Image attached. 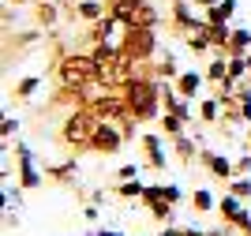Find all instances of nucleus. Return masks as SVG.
I'll return each instance as SVG.
<instances>
[{
	"mask_svg": "<svg viewBox=\"0 0 251 236\" xmlns=\"http://www.w3.org/2000/svg\"><path fill=\"white\" fill-rule=\"evenodd\" d=\"M120 94H124V102H127V116L135 124H150V120L161 116V86L150 82L147 75H135Z\"/></svg>",
	"mask_w": 251,
	"mask_h": 236,
	"instance_id": "f257e3e1",
	"label": "nucleus"
},
{
	"mask_svg": "<svg viewBox=\"0 0 251 236\" xmlns=\"http://www.w3.org/2000/svg\"><path fill=\"white\" fill-rule=\"evenodd\" d=\"M56 79H60V86H68V90H83V86L98 82V60L90 52H68V56H60V64H56Z\"/></svg>",
	"mask_w": 251,
	"mask_h": 236,
	"instance_id": "f03ea898",
	"label": "nucleus"
},
{
	"mask_svg": "<svg viewBox=\"0 0 251 236\" xmlns=\"http://www.w3.org/2000/svg\"><path fill=\"white\" fill-rule=\"evenodd\" d=\"M98 124H101V120H98L90 109H75V113L60 124L56 143L68 146L72 154H79V150H86V146H90V139H94V131H98Z\"/></svg>",
	"mask_w": 251,
	"mask_h": 236,
	"instance_id": "7ed1b4c3",
	"label": "nucleus"
},
{
	"mask_svg": "<svg viewBox=\"0 0 251 236\" xmlns=\"http://www.w3.org/2000/svg\"><path fill=\"white\" fill-rule=\"evenodd\" d=\"M157 49V34L154 26H124V38H120V52L135 64H147Z\"/></svg>",
	"mask_w": 251,
	"mask_h": 236,
	"instance_id": "20e7f679",
	"label": "nucleus"
},
{
	"mask_svg": "<svg viewBox=\"0 0 251 236\" xmlns=\"http://www.w3.org/2000/svg\"><path fill=\"white\" fill-rule=\"evenodd\" d=\"M109 11L120 26H157V11L147 0H109Z\"/></svg>",
	"mask_w": 251,
	"mask_h": 236,
	"instance_id": "39448f33",
	"label": "nucleus"
},
{
	"mask_svg": "<svg viewBox=\"0 0 251 236\" xmlns=\"http://www.w3.org/2000/svg\"><path fill=\"white\" fill-rule=\"evenodd\" d=\"M176 199H180V187H173V184H150L147 191H143V199H139V203L154 214V221H161V225H165L169 217H173V203H176Z\"/></svg>",
	"mask_w": 251,
	"mask_h": 236,
	"instance_id": "423d86ee",
	"label": "nucleus"
},
{
	"mask_svg": "<svg viewBox=\"0 0 251 236\" xmlns=\"http://www.w3.org/2000/svg\"><path fill=\"white\" fill-rule=\"evenodd\" d=\"M127 143V135L116 128V124H109V120H101L98 124V131H94V139H90V154H98V157H109V154H116L120 146Z\"/></svg>",
	"mask_w": 251,
	"mask_h": 236,
	"instance_id": "0eeeda50",
	"label": "nucleus"
},
{
	"mask_svg": "<svg viewBox=\"0 0 251 236\" xmlns=\"http://www.w3.org/2000/svg\"><path fill=\"white\" fill-rule=\"evenodd\" d=\"M199 165L214 176V180H221V184H229L232 176H236V173H232V161H229V157H221V154H214V150H199Z\"/></svg>",
	"mask_w": 251,
	"mask_h": 236,
	"instance_id": "6e6552de",
	"label": "nucleus"
},
{
	"mask_svg": "<svg viewBox=\"0 0 251 236\" xmlns=\"http://www.w3.org/2000/svg\"><path fill=\"white\" fill-rule=\"evenodd\" d=\"M15 157H19V187H38V184H42V173L34 169L30 150L19 143V146H15Z\"/></svg>",
	"mask_w": 251,
	"mask_h": 236,
	"instance_id": "1a4fd4ad",
	"label": "nucleus"
},
{
	"mask_svg": "<svg viewBox=\"0 0 251 236\" xmlns=\"http://www.w3.org/2000/svg\"><path fill=\"white\" fill-rule=\"evenodd\" d=\"M240 203H244V199L229 195V191H225V199H218V214H221V221H225L229 229H236V225H240V217L248 214V210H244Z\"/></svg>",
	"mask_w": 251,
	"mask_h": 236,
	"instance_id": "9d476101",
	"label": "nucleus"
},
{
	"mask_svg": "<svg viewBox=\"0 0 251 236\" xmlns=\"http://www.w3.org/2000/svg\"><path fill=\"white\" fill-rule=\"evenodd\" d=\"M143 143V154H147L150 169H165V150H161V135H139Z\"/></svg>",
	"mask_w": 251,
	"mask_h": 236,
	"instance_id": "9b49d317",
	"label": "nucleus"
},
{
	"mask_svg": "<svg viewBox=\"0 0 251 236\" xmlns=\"http://www.w3.org/2000/svg\"><path fill=\"white\" fill-rule=\"evenodd\" d=\"M75 173H79V161H60L52 165V169H45V180H52V184H75Z\"/></svg>",
	"mask_w": 251,
	"mask_h": 236,
	"instance_id": "f8f14e48",
	"label": "nucleus"
},
{
	"mask_svg": "<svg viewBox=\"0 0 251 236\" xmlns=\"http://www.w3.org/2000/svg\"><path fill=\"white\" fill-rule=\"evenodd\" d=\"M202 79H206V75H199V72H180L176 75V94L180 98H195V94H199V86H202Z\"/></svg>",
	"mask_w": 251,
	"mask_h": 236,
	"instance_id": "ddd939ff",
	"label": "nucleus"
},
{
	"mask_svg": "<svg viewBox=\"0 0 251 236\" xmlns=\"http://www.w3.org/2000/svg\"><path fill=\"white\" fill-rule=\"evenodd\" d=\"M232 11H236V0H221V4L206 8V23L210 26H225V19H229Z\"/></svg>",
	"mask_w": 251,
	"mask_h": 236,
	"instance_id": "4468645a",
	"label": "nucleus"
},
{
	"mask_svg": "<svg viewBox=\"0 0 251 236\" xmlns=\"http://www.w3.org/2000/svg\"><path fill=\"white\" fill-rule=\"evenodd\" d=\"M173 150H176V161L180 165H191L195 157H199V150H195V143H191L188 135H176V139H173Z\"/></svg>",
	"mask_w": 251,
	"mask_h": 236,
	"instance_id": "2eb2a0df",
	"label": "nucleus"
},
{
	"mask_svg": "<svg viewBox=\"0 0 251 236\" xmlns=\"http://www.w3.org/2000/svg\"><path fill=\"white\" fill-rule=\"evenodd\" d=\"M116 26H120V23H116V15H113V11H105L101 19L94 23V30H90V38H94V45H98V41H109V34H113Z\"/></svg>",
	"mask_w": 251,
	"mask_h": 236,
	"instance_id": "dca6fc26",
	"label": "nucleus"
},
{
	"mask_svg": "<svg viewBox=\"0 0 251 236\" xmlns=\"http://www.w3.org/2000/svg\"><path fill=\"white\" fill-rule=\"evenodd\" d=\"M206 82H214V86H221V82H236V79H229V56H221V60H214L206 68Z\"/></svg>",
	"mask_w": 251,
	"mask_h": 236,
	"instance_id": "f3484780",
	"label": "nucleus"
},
{
	"mask_svg": "<svg viewBox=\"0 0 251 236\" xmlns=\"http://www.w3.org/2000/svg\"><path fill=\"white\" fill-rule=\"evenodd\" d=\"M251 45V34L248 30H232L229 34V45H225V56H244Z\"/></svg>",
	"mask_w": 251,
	"mask_h": 236,
	"instance_id": "a211bd4d",
	"label": "nucleus"
},
{
	"mask_svg": "<svg viewBox=\"0 0 251 236\" xmlns=\"http://www.w3.org/2000/svg\"><path fill=\"white\" fill-rule=\"evenodd\" d=\"M120 199H143V191H147V184H139V180H120V184L113 187Z\"/></svg>",
	"mask_w": 251,
	"mask_h": 236,
	"instance_id": "6ab92c4d",
	"label": "nucleus"
},
{
	"mask_svg": "<svg viewBox=\"0 0 251 236\" xmlns=\"http://www.w3.org/2000/svg\"><path fill=\"white\" fill-rule=\"evenodd\" d=\"M157 124H161V131L173 135V139H176V135H184V120H180V116H173V113H161V116H157Z\"/></svg>",
	"mask_w": 251,
	"mask_h": 236,
	"instance_id": "aec40b11",
	"label": "nucleus"
},
{
	"mask_svg": "<svg viewBox=\"0 0 251 236\" xmlns=\"http://www.w3.org/2000/svg\"><path fill=\"white\" fill-rule=\"evenodd\" d=\"M199 116H202V124H214L221 116V102L218 98H206V102L199 105Z\"/></svg>",
	"mask_w": 251,
	"mask_h": 236,
	"instance_id": "412c9836",
	"label": "nucleus"
},
{
	"mask_svg": "<svg viewBox=\"0 0 251 236\" xmlns=\"http://www.w3.org/2000/svg\"><path fill=\"white\" fill-rule=\"evenodd\" d=\"M38 75H26V79H19V86H15V102H26V98H30L34 90H38Z\"/></svg>",
	"mask_w": 251,
	"mask_h": 236,
	"instance_id": "4be33fe9",
	"label": "nucleus"
},
{
	"mask_svg": "<svg viewBox=\"0 0 251 236\" xmlns=\"http://www.w3.org/2000/svg\"><path fill=\"white\" fill-rule=\"evenodd\" d=\"M79 15L90 19V23H98L105 15V4H98V0H83V4H79Z\"/></svg>",
	"mask_w": 251,
	"mask_h": 236,
	"instance_id": "5701e85b",
	"label": "nucleus"
},
{
	"mask_svg": "<svg viewBox=\"0 0 251 236\" xmlns=\"http://www.w3.org/2000/svg\"><path fill=\"white\" fill-rule=\"evenodd\" d=\"M191 206H195V210H199V214H206V210H218V203H214V195H210V191H195V195H191Z\"/></svg>",
	"mask_w": 251,
	"mask_h": 236,
	"instance_id": "b1692460",
	"label": "nucleus"
},
{
	"mask_svg": "<svg viewBox=\"0 0 251 236\" xmlns=\"http://www.w3.org/2000/svg\"><path fill=\"white\" fill-rule=\"evenodd\" d=\"M225 187H229V195H236V199H251V180H244V176H240V180L232 176Z\"/></svg>",
	"mask_w": 251,
	"mask_h": 236,
	"instance_id": "393cba45",
	"label": "nucleus"
},
{
	"mask_svg": "<svg viewBox=\"0 0 251 236\" xmlns=\"http://www.w3.org/2000/svg\"><path fill=\"white\" fill-rule=\"evenodd\" d=\"M154 75H157V79H176V75H180V68H176V60H173V56H165V60H161V64L154 68Z\"/></svg>",
	"mask_w": 251,
	"mask_h": 236,
	"instance_id": "a878e982",
	"label": "nucleus"
},
{
	"mask_svg": "<svg viewBox=\"0 0 251 236\" xmlns=\"http://www.w3.org/2000/svg\"><path fill=\"white\" fill-rule=\"evenodd\" d=\"M248 72V56H229V79H244Z\"/></svg>",
	"mask_w": 251,
	"mask_h": 236,
	"instance_id": "bb28decb",
	"label": "nucleus"
},
{
	"mask_svg": "<svg viewBox=\"0 0 251 236\" xmlns=\"http://www.w3.org/2000/svg\"><path fill=\"white\" fill-rule=\"evenodd\" d=\"M188 49L195 52V56H202V52H210L214 45H210V41L202 38V34H188Z\"/></svg>",
	"mask_w": 251,
	"mask_h": 236,
	"instance_id": "cd10ccee",
	"label": "nucleus"
},
{
	"mask_svg": "<svg viewBox=\"0 0 251 236\" xmlns=\"http://www.w3.org/2000/svg\"><path fill=\"white\" fill-rule=\"evenodd\" d=\"M38 23H42V26H52V23H56V8H52V4H38Z\"/></svg>",
	"mask_w": 251,
	"mask_h": 236,
	"instance_id": "c85d7f7f",
	"label": "nucleus"
},
{
	"mask_svg": "<svg viewBox=\"0 0 251 236\" xmlns=\"http://www.w3.org/2000/svg\"><path fill=\"white\" fill-rule=\"evenodd\" d=\"M232 173L236 176H244V173H251V154H244L240 161H232Z\"/></svg>",
	"mask_w": 251,
	"mask_h": 236,
	"instance_id": "c756f323",
	"label": "nucleus"
},
{
	"mask_svg": "<svg viewBox=\"0 0 251 236\" xmlns=\"http://www.w3.org/2000/svg\"><path fill=\"white\" fill-rule=\"evenodd\" d=\"M15 131H19V124L11 120V116H4V124H0V135H4V139H11Z\"/></svg>",
	"mask_w": 251,
	"mask_h": 236,
	"instance_id": "7c9ffc66",
	"label": "nucleus"
},
{
	"mask_svg": "<svg viewBox=\"0 0 251 236\" xmlns=\"http://www.w3.org/2000/svg\"><path fill=\"white\" fill-rule=\"evenodd\" d=\"M135 165H120V169H116V180H135Z\"/></svg>",
	"mask_w": 251,
	"mask_h": 236,
	"instance_id": "2f4dec72",
	"label": "nucleus"
},
{
	"mask_svg": "<svg viewBox=\"0 0 251 236\" xmlns=\"http://www.w3.org/2000/svg\"><path fill=\"white\" fill-rule=\"evenodd\" d=\"M157 236H184V229H176V225H169V229H161Z\"/></svg>",
	"mask_w": 251,
	"mask_h": 236,
	"instance_id": "473e14b6",
	"label": "nucleus"
},
{
	"mask_svg": "<svg viewBox=\"0 0 251 236\" xmlns=\"http://www.w3.org/2000/svg\"><path fill=\"white\" fill-rule=\"evenodd\" d=\"M210 236H232V233H229V225H221V229H210Z\"/></svg>",
	"mask_w": 251,
	"mask_h": 236,
	"instance_id": "72a5a7b5",
	"label": "nucleus"
},
{
	"mask_svg": "<svg viewBox=\"0 0 251 236\" xmlns=\"http://www.w3.org/2000/svg\"><path fill=\"white\" fill-rule=\"evenodd\" d=\"M90 236H120L116 229H98V233H90Z\"/></svg>",
	"mask_w": 251,
	"mask_h": 236,
	"instance_id": "f704fd0d",
	"label": "nucleus"
},
{
	"mask_svg": "<svg viewBox=\"0 0 251 236\" xmlns=\"http://www.w3.org/2000/svg\"><path fill=\"white\" fill-rule=\"evenodd\" d=\"M199 8H214V4H221V0H195Z\"/></svg>",
	"mask_w": 251,
	"mask_h": 236,
	"instance_id": "c9c22d12",
	"label": "nucleus"
},
{
	"mask_svg": "<svg viewBox=\"0 0 251 236\" xmlns=\"http://www.w3.org/2000/svg\"><path fill=\"white\" fill-rule=\"evenodd\" d=\"M184 236H210V233H195V229H184Z\"/></svg>",
	"mask_w": 251,
	"mask_h": 236,
	"instance_id": "e433bc0d",
	"label": "nucleus"
},
{
	"mask_svg": "<svg viewBox=\"0 0 251 236\" xmlns=\"http://www.w3.org/2000/svg\"><path fill=\"white\" fill-rule=\"evenodd\" d=\"M11 4H26V0H11Z\"/></svg>",
	"mask_w": 251,
	"mask_h": 236,
	"instance_id": "4c0bfd02",
	"label": "nucleus"
},
{
	"mask_svg": "<svg viewBox=\"0 0 251 236\" xmlns=\"http://www.w3.org/2000/svg\"><path fill=\"white\" fill-rule=\"evenodd\" d=\"M248 143H251V128H248Z\"/></svg>",
	"mask_w": 251,
	"mask_h": 236,
	"instance_id": "58836bf2",
	"label": "nucleus"
},
{
	"mask_svg": "<svg viewBox=\"0 0 251 236\" xmlns=\"http://www.w3.org/2000/svg\"><path fill=\"white\" fill-rule=\"evenodd\" d=\"M248 68H251V56H248Z\"/></svg>",
	"mask_w": 251,
	"mask_h": 236,
	"instance_id": "ea45409f",
	"label": "nucleus"
}]
</instances>
